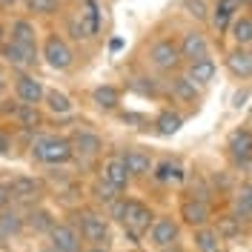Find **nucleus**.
Here are the masks:
<instances>
[{"mask_svg": "<svg viewBox=\"0 0 252 252\" xmlns=\"http://www.w3.org/2000/svg\"><path fill=\"white\" fill-rule=\"evenodd\" d=\"M143 63H146L149 72H155L160 78H169L175 72H184V58H181L178 37H172V34H155L152 40H146V46H143Z\"/></svg>", "mask_w": 252, "mask_h": 252, "instance_id": "nucleus-1", "label": "nucleus"}, {"mask_svg": "<svg viewBox=\"0 0 252 252\" xmlns=\"http://www.w3.org/2000/svg\"><path fill=\"white\" fill-rule=\"evenodd\" d=\"M29 158L34 163H43V166H69L75 160V149H72V141L69 135H34L29 143Z\"/></svg>", "mask_w": 252, "mask_h": 252, "instance_id": "nucleus-2", "label": "nucleus"}, {"mask_svg": "<svg viewBox=\"0 0 252 252\" xmlns=\"http://www.w3.org/2000/svg\"><path fill=\"white\" fill-rule=\"evenodd\" d=\"M72 223L78 226V232H80V238H83L86 247H94V244L109 247L112 244L109 218H106L100 209H94V206H75V209H72Z\"/></svg>", "mask_w": 252, "mask_h": 252, "instance_id": "nucleus-3", "label": "nucleus"}, {"mask_svg": "<svg viewBox=\"0 0 252 252\" xmlns=\"http://www.w3.org/2000/svg\"><path fill=\"white\" fill-rule=\"evenodd\" d=\"M40 55H43V63H46L52 72H72L75 63H78L75 46H72V40L63 32H46L43 34Z\"/></svg>", "mask_w": 252, "mask_h": 252, "instance_id": "nucleus-4", "label": "nucleus"}, {"mask_svg": "<svg viewBox=\"0 0 252 252\" xmlns=\"http://www.w3.org/2000/svg\"><path fill=\"white\" fill-rule=\"evenodd\" d=\"M155 209L141 201V198H126V206H124V218H121V226H124V232L135 244L141 241V238L149 235V229H152V223H155Z\"/></svg>", "mask_w": 252, "mask_h": 252, "instance_id": "nucleus-5", "label": "nucleus"}, {"mask_svg": "<svg viewBox=\"0 0 252 252\" xmlns=\"http://www.w3.org/2000/svg\"><path fill=\"white\" fill-rule=\"evenodd\" d=\"M0 61L6 66H12L15 72H34L43 63L40 43H17L12 37H6L0 43Z\"/></svg>", "mask_w": 252, "mask_h": 252, "instance_id": "nucleus-6", "label": "nucleus"}, {"mask_svg": "<svg viewBox=\"0 0 252 252\" xmlns=\"http://www.w3.org/2000/svg\"><path fill=\"white\" fill-rule=\"evenodd\" d=\"M166 80V97L172 100L175 106L181 109V106H187V109H201V100H204V89L195 83V80L187 78V72H175L169 75Z\"/></svg>", "mask_w": 252, "mask_h": 252, "instance_id": "nucleus-7", "label": "nucleus"}, {"mask_svg": "<svg viewBox=\"0 0 252 252\" xmlns=\"http://www.w3.org/2000/svg\"><path fill=\"white\" fill-rule=\"evenodd\" d=\"M9 192H12V204L20 209H32L46 198V181L34 178V175H15L9 181Z\"/></svg>", "mask_w": 252, "mask_h": 252, "instance_id": "nucleus-8", "label": "nucleus"}, {"mask_svg": "<svg viewBox=\"0 0 252 252\" xmlns=\"http://www.w3.org/2000/svg\"><path fill=\"white\" fill-rule=\"evenodd\" d=\"M69 141H72V149H75V160L78 163H94V160L103 158V149H106L103 135L89 129V126H78L69 135Z\"/></svg>", "mask_w": 252, "mask_h": 252, "instance_id": "nucleus-9", "label": "nucleus"}, {"mask_svg": "<svg viewBox=\"0 0 252 252\" xmlns=\"http://www.w3.org/2000/svg\"><path fill=\"white\" fill-rule=\"evenodd\" d=\"M178 46H181L184 66L201 61V58H206V55H212V40H209V34H206L198 23H195V26H187V29L178 34Z\"/></svg>", "mask_w": 252, "mask_h": 252, "instance_id": "nucleus-10", "label": "nucleus"}, {"mask_svg": "<svg viewBox=\"0 0 252 252\" xmlns=\"http://www.w3.org/2000/svg\"><path fill=\"white\" fill-rule=\"evenodd\" d=\"M46 241H49L46 252H83L86 250L78 226H75L72 220H58V223L52 226V232L46 235Z\"/></svg>", "mask_w": 252, "mask_h": 252, "instance_id": "nucleus-11", "label": "nucleus"}, {"mask_svg": "<svg viewBox=\"0 0 252 252\" xmlns=\"http://www.w3.org/2000/svg\"><path fill=\"white\" fill-rule=\"evenodd\" d=\"M226 158L232 169H252V129L241 126L226 138Z\"/></svg>", "mask_w": 252, "mask_h": 252, "instance_id": "nucleus-12", "label": "nucleus"}, {"mask_svg": "<svg viewBox=\"0 0 252 252\" xmlns=\"http://www.w3.org/2000/svg\"><path fill=\"white\" fill-rule=\"evenodd\" d=\"M12 92L20 103H29V106H43V97H46V83L37 78L34 72H15L12 78Z\"/></svg>", "mask_w": 252, "mask_h": 252, "instance_id": "nucleus-13", "label": "nucleus"}, {"mask_svg": "<svg viewBox=\"0 0 252 252\" xmlns=\"http://www.w3.org/2000/svg\"><path fill=\"white\" fill-rule=\"evenodd\" d=\"M97 175L103 181H109L112 187H118L121 192L132 187V175H129V166H126V158H124V149L121 152H109V155L100 160L97 166Z\"/></svg>", "mask_w": 252, "mask_h": 252, "instance_id": "nucleus-14", "label": "nucleus"}, {"mask_svg": "<svg viewBox=\"0 0 252 252\" xmlns=\"http://www.w3.org/2000/svg\"><path fill=\"white\" fill-rule=\"evenodd\" d=\"M178 238H181V220L172 218V215H158L146 241L152 250H169L178 244Z\"/></svg>", "mask_w": 252, "mask_h": 252, "instance_id": "nucleus-15", "label": "nucleus"}, {"mask_svg": "<svg viewBox=\"0 0 252 252\" xmlns=\"http://www.w3.org/2000/svg\"><path fill=\"white\" fill-rule=\"evenodd\" d=\"M126 89L135 92L138 97H149V100H163L166 97V80H160L155 72H138L132 78H126Z\"/></svg>", "mask_w": 252, "mask_h": 252, "instance_id": "nucleus-16", "label": "nucleus"}, {"mask_svg": "<svg viewBox=\"0 0 252 252\" xmlns=\"http://www.w3.org/2000/svg\"><path fill=\"white\" fill-rule=\"evenodd\" d=\"M178 220L187 223L189 229L206 226V223H212V204L184 195V198H181V206H178Z\"/></svg>", "mask_w": 252, "mask_h": 252, "instance_id": "nucleus-17", "label": "nucleus"}, {"mask_svg": "<svg viewBox=\"0 0 252 252\" xmlns=\"http://www.w3.org/2000/svg\"><path fill=\"white\" fill-rule=\"evenodd\" d=\"M124 158H126V166H129L132 181H146V178H152L155 158H152L149 149H143V146H126Z\"/></svg>", "mask_w": 252, "mask_h": 252, "instance_id": "nucleus-18", "label": "nucleus"}, {"mask_svg": "<svg viewBox=\"0 0 252 252\" xmlns=\"http://www.w3.org/2000/svg\"><path fill=\"white\" fill-rule=\"evenodd\" d=\"M238 12H244V6L238 0H215L212 3V12H209V26L215 34H229V26L235 20Z\"/></svg>", "mask_w": 252, "mask_h": 252, "instance_id": "nucleus-19", "label": "nucleus"}, {"mask_svg": "<svg viewBox=\"0 0 252 252\" xmlns=\"http://www.w3.org/2000/svg\"><path fill=\"white\" fill-rule=\"evenodd\" d=\"M223 66L232 80H250L252 78V46H232L223 55Z\"/></svg>", "mask_w": 252, "mask_h": 252, "instance_id": "nucleus-20", "label": "nucleus"}, {"mask_svg": "<svg viewBox=\"0 0 252 252\" xmlns=\"http://www.w3.org/2000/svg\"><path fill=\"white\" fill-rule=\"evenodd\" d=\"M184 124H187V115L178 109V106H163L152 118V135H158V138H172V135L181 132Z\"/></svg>", "mask_w": 252, "mask_h": 252, "instance_id": "nucleus-21", "label": "nucleus"}, {"mask_svg": "<svg viewBox=\"0 0 252 252\" xmlns=\"http://www.w3.org/2000/svg\"><path fill=\"white\" fill-rule=\"evenodd\" d=\"M23 232H26V212L15 204L0 209V244L3 241H15Z\"/></svg>", "mask_w": 252, "mask_h": 252, "instance_id": "nucleus-22", "label": "nucleus"}, {"mask_svg": "<svg viewBox=\"0 0 252 252\" xmlns=\"http://www.w3.org/2000/svg\"><path fill=\"white\" fill-rule=\"evenodd\" d=\"M184 72H187L189 80H195V83L206 92V89L215 83V78H218V61H215L212 55H206V58H201V61L187 63V66H184Z\"/></svg>", "mask_w": 252, "mask_h": 252, "instance_id": "nucleus-23", "label": "nucleus"}, {"mask_svg": "<svg viewBox=\"0 0 252 252\" xmlns=\"http://www.w3.org/2000/svg\"><path fill=\"white\" fill-rule=\"evenodd\" d=\"M89 97H92L94 109H100V112H121V106H124V89L115 86V83H100V86H94Z\"/></svg>", "mask_w": 252, "mask_h": 252, "instance_id": "nucleus-24", "label": "nucleus"}, {"mask_svg": "<svg viewBox=\"0 0 252 252\" xmlns=\"http://www.w3.org/2000/svg\"><path fill=\"white\" fill-rule=\"evenodd\" d=\"M229 212L241 218L247 226H252V181H244L232 187V198H229Z\"/></svg>", "mask_w": 252, "mask_h": 252, "instance_id": "nucleus-25", "label": "nucleus"}, {"mask_svg": "<svg viewBox=\"0 0 252 252\" xmlns=\"http://www.w3.org/2000/svg\"><path fill=\"white\" fill-rule=\"evenodd\" d=\"M55 223H58L55 212H52V209H46L43 204L26 209V232H34V235L46 238L49 232H52V226H55Z\"/></svg>", "mask_w": 252, "mask_h": 252, "instance_id": "nucleus-26", "label": "nucleus"}, {"mask_svg": "<svg viewBox=\"0 0 252 252\" xmlns=\"http://www.w3.org/2000/svg\"><path fill=\"white\" fill-rule=\"evenodd\" d=\"M9 37L17 40V43H40V32H37L34 17H29V15L12 17L9 20Z\"/></svg>", "mask_w": 252, "mask_h": 252, "instance_id": "nucleus-27", "label": "nucleus"}, {"mask_svg": "<svg viewBox=\"0 0 252 252\" xmlns=\"http://www.w3.org/2000/svg\"><path fill=\"white\" fill-rule=\"evenodd\" d=\"M192 244H195V252H223V238L212 223L192 229Z\"/></svg>", "mask_w": 252, "mask_h": 252, "instance_id": "nucleus-28", "label": "nucleus"}, {"mask_svg": "<svg viewBox=\"0 0 252 252\" xmlns=\"http://www.w3.org/2000/svg\"><path fill=\"white\" fill-rule=\"evenodd\" d=\"M89 198H92V204L94 206H103V209H109L118 198H124V192L118 187H112L109 181H103L100 175L94 178L92 184H89Z\"/></svg>", "mask_w": 252, "mask_h": 252, "instance_id": "nucleus-29", "label": "nucleus"}, {"mask_svg": "<svg viewBox=\"0 0 252 252\" xmlns=\"http://www.w3.org/2000/svg\"><path fill=\"white\" fill-rule=\"evenodd\" d=\"M152 181H155V184H181V181H187V172H184V166H181L178 160L160 158V160H155Z\"/></svg>", "mask_w": 252, "mask_h": 252, "instance_id": "nucleus-30", "label": "nucleus"}, {"mask_svg": "<svg viewBox=\"0 0 252 252\" xmlns=\"http://www.w3.org/2000/svg\"><path fill=\"white\" fill-rule=\"evenodd\" d=\"M12 124L20 129V132H29V135H34L40 126H43V112H40V106H29V103H20L15 112V118H12Z\"/></svg>", "mask_w": 252, "mask_h": 252, "instance_id": "nucleus-31", "label": "nucleus"}, {"mask_svg": "<svg viewBox=\"0 0 252 252\" xmlns=\"http://www.w3.org/2000/svg\"><path fill=\"white\" fill-rule=\"evenodd\" d=\"M63 23H66V29H63V34H69L75 43H92L94 34L92 29H89V23L83 20V15L80 12H72V15H63Z\"/></svg>", "mask_w": 252, "mask_h": 252, "instance_id": "nucleus-32", "label": "nucleus"}, {"mask_svg": "<svg viewBox=\"0 0 252 252\" xmlns=\"http://www.w3.org/2000/svg\"><path fill=\"white\" fill-rule=\"evenodd\" d=\"M43 109H46L49 115H55V118H66V115L75 112V103H72V97L66 92H61V89H46Z\"/></svg>", "mask_w": 252, "mask_h": 252, "instance_id": "nucleus-33", "label": "nucleus"}, {"mask_svg": "<svg viewBox=\"0 0 252 252\" xmlns=\"http://www.w3.org/2000/svg\"><path fill=\"white\" fill-rule=\"evenodd\" d=\"M229 40L232 46H252V15L250 12H238L232 26H229Z\"/></svg>", "mask_w": 252, "mask_h": 252, "instance_id": "nucleus-34", "label": "nucleus"}, {"mask_svg": "<svg viewBox=\"0 0 252 252\" xmlns=\"http://www.w3.org/2000/svg\"><path fill=\"white\" fill-rule=\"evenodd\" d=\"M23 12L29 17H58L63 15V0H23Z\"/></svg>", "mask_w": 252, "mask_h": 252, "instance_id": "nucleus-35", "label": "nucleus"}, {"mask_svg": "<svg viewBox=\"0 0 252 252\" xmlns=\"http://www.w3.org/2000/svg\"><path fill=\"white\" fill-rule=\"evenodd\" d=\"M80 15L83 20L89 23V29L94 34H100V26H103V6H100V0H80Z\"/></svg>", "mask_w": 252, "mask_h": 252, "instance_id": "nucleus-36", "label": "nucleus"}, {"mask_svg": "<svg viewBox=\"0 0 252 252\" xmlns=\"http://www.w3.org/2000/svg\"><path fill=\"white\" fill-rule=\"evenodd\" d=\"M215 229L220 232V238H223V241H232V238L244 235L247 223H244L241 218H235L232 212H226V215H220V218L215 220Z\"/></svg>", "mask_w": 252, "mask_h": 252, "instance_id": "nucleus-37", "label": "nucleus"}, {"mask_svg": "<svg viewBox=\"0 0 252 252\" xmlns=\"http://www.w3.org/2000/svg\"><path fill=\"white\" fill-rule=\"evenodd\" d=\"M181 12H184L189 20H195L198 26H204V23H209L212 6H209L206 0H181Z\"/></svg>", "mask_w": 252, "mask_h": 252, "instance_id": "nucleus-38", "label": "nucleus"}, {"mask_svg": "<svg viewBox=\"0 0 252 252\" xmlns=\"http://www.w3.org/2000/svg\"><path fill=\"white\" fill-rule=\"evenodd\" d=\"M15 155V135L0 124V158H12Z\"/></svg>", "mask_w": 252, "mask_h": 252, "instance_id": "nucleus-39", "label": "nucleus"}, {"mask_svg": "<svg viewBox=\"0 0 252 252\" xmlns=\"http://www.w3.org/2000/svg\"><path fill=\"white\" fill-rule=\"evenodd\" d=\"M12 206V192H9V181H0V209Z\"/></svg>", "mask_w": 252, "mask_h": 252, "instance_id": "nucleus-40", "label": "nucleus"}, {"mask_svg": "<svg viewBox=\"0 0 252 252\" xmlns=\"http://www.w3.org/2000/svg\"><path fill=\"white\" fill-rule=\"evenodd\" d=\"M15 9H23V0H0V12L3 15H12Z\"/></svg>", "mask_w": 252, "mask_h": 252, "instance_id": "nucleus-41", "label": "nucleus"}, {"mask_svg": "<svg viewBox=\"0 0 252 252\" xmlns=\"http://www.w3.org/2000/svg\"><path fill=\"white\" fill-rule=\"evenodd\" d=\"M6 37H9V23H3V20H0V43H3Z\"/></svg>", "mask_w": 252, "mask_h": 252, "instance_id": "nucleus-42", "label": "nucleus"}, {"mask_svg": "<svg viewBox=\"0 0 252 252\" xmlns=\"http://www.w3.org/2000/svg\"><path fill=\"white\" fill-rule=\"evenodd\" d=\"M83 252H112L109 247H100V244H94V247H86Z\"/></svg>", "mask_w": 252, "mask_h": 252, "instance_id": "nucleus-43", "label": "nucleus"}, {"mask_svg": "<svg viewBox=\"0 0 252 252\" xmlns=\"http://www.w3.org/2000/svg\"><path fill=\"white\" fill-rule=\"evenodd\" d=\"M9 89V80H6V75H3V69H0V94Z\"/></svg>", "mask_w": 252, "mask_h": 252, "instance_id": "nucleus-44", "label": "nucleus"}, {"mask_svg": "<svg viewBox=\"0 0 252 252\" xmlns=\"http://www.w3.org/2000/svg\"><path fill=\"white\" fill-rule=\"evenodd\" d=\"M238 3H241V6H244V9H247V6H250V0H238Z\"/></svg>", "mask_w": 252, "mask_h": 252, "instance_id": "nucleus-45", "label": "nucleus"}, {"mask_svg": "<svg viewBox=\"0 0 252 252\" xmlns=\"http://www.w3.org/2000/svg\"><path fill=\"white\" fill-rule=\"evenodd\" d=\"M247 12H250V15H252V0H250V6H247Z\"/></svg>", "mask_w": 252, "mask_h": 252, "instance_id": "nucleus-46", "label": "nucleus"}, {"mask_svg": "<svg viewBox=\"0 0 252 252\" xmlns=\"http://www.w3.org/2000/svg\"><path fill=\"white\" fill-rule=\"evenodd\" d=\"M250 241H252V226H250Z\"/></svg>", "mask_w": 252, "mask_h": 252, "instance_id": "nucleus-47", "label": "nucleus"}, {"mask_svg": "<svg viewBox=\"0 0 252 252\" xmlns=\"http://www.w3.org/2000/svg\"><path fill=\"white\" fill-rule=\"evenodd\" d=\"M78 3H80V0H78Z\"/></svg>", "mask_w": 252, "mask_h": 252, "instance_id": "nucleus-48", "label": "nucleus"}]
</instances>
